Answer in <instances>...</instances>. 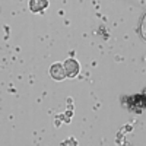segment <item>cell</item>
<instances>
[{
    "instance_id": "6da1fadb",
    "label": "cell",
    "mask_w": 146,
    "mask_h": 146,
    "mask_svg": "<svg viewBox=\"0 0 146 146\" xmlns=\"http://www.w3.org/2000/svg\"><path fill=\"white\" fill-rule=\"evenodd\" d=\"M64 69H66V75L69 78H75L79 73V63L75 58H67L64 62Z\"/></svg>"
},
{
    "instance_id": "7a4b0ae2",
    "label": "cell",
    "mask_w": 146,
    "mask_h": 146,
    "mask_svg": "<svg viewBox=\"0 0 146 146\" xmlns=\"http://www.w3.org/2000/svg\"><path fill=\"white\" fill-rule=\"evenodd\" d=\"M50 75L53 76V79L56 80H63L67 75H66V69H64V64H60V63H56L51 66L50 69Z\"/></svg>"
},
{
    "instance_id": "3957f363",
    "label": "cell",
    "mask_w": 146,
    "mask_h": 146,
    "mask_svg": "<svg viewBox=\"0 0 146 146\" xmlns=\"http://www.w3.org/2000/svg\"><path fill=\"white\" fill-rule=\"evenodd\" d=\"M47 6H48L47 0H29V9H31L32 12H35V13L42 12Z\"/></svg>"
},
{
    "instance_id": "277c9868",
    "label": "cell",
    "mask_w": 146,
    "mask_h": 146,
    "mask_svg": "<svg viewBox=\"0 0 146 146\" xmlns=\"http://www.w3.org/2000/svg\"><path fill=\"white\" fill-rule=\"evenodd\" d=\"M140 35H142L143 38L146 40V15L143 16V19H142V23H140Z\"/></svg>"
}]
</instances>
